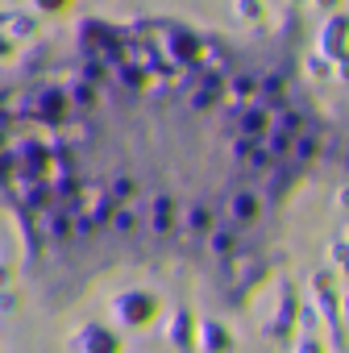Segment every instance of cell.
I'll list each match as a JSON object with an SVG mask.
<instances>
[{
  "mask_svg": "<svg viewBox=\"0 0 349 353\" xmlns=\"http://www.w3.org/2000/svg\"><path fill=\"white\" fill-rule=\"evenodd\" d=\"M158 307L162 303H158L154 291H125V295L112 299V316H117L121 328H146L158 316Z\"/></svg>",
  "mask_w": 349,
  "mask_h": 353,
  "instance_id": "1",
  "label": "cell"
},
{
  "mask_svg": "<svg viewBox=\"0 0 349 353\" xmlns=\"http://www.w3.org/2000/svg\"><path fill=\"white\" fill-rule=\"evenodd\" d=\"M295 316H299V295H295V287H291V283H283V287H279V299H275V316H266L262 332H266V336H275V341H283V336L291 332Z\"/></svg>",
  "mask_w": 349,
  "mask_h": 353,
  "instance_id": "2",
  "label": "cell"
},
{
  "mask_svg": "<svg viewBox=\"0 0 349 353\" xmlns=\"http://www.w3.org/2000/svg\"><path fill=\"white\" fill-rule=\"evenodd\" d=\"M71 349L75 353H121V336L104 324H83L75 336H71Z\"/></svg>",
  "mask_w": 349,
  "mask_h": 353,
  "instance_id": "3",
  "label": "cell"
},
{
  "mask_svg": "<svg viewBox=\"0 0 349 353\" xmlns=\"http://www.w3.org/2000/svg\"><path fill=\"white\" fill-rule=\"evenodd\" d=\"M196 316L188 312V307H179V312H170V324H166V341H170V349H179V353H196Z\"/></svg>",
  "mask_w": 349,
  "mask_h": 353,
  "instance_id": "4",
  "label": "cell"
},
{
  "mask_svg": "<svg viewBox=\"0 0 349 353\" xmlns=\"http://www.w3.org/2000/svg\"><path fill=\"white\" fill-rule=\"evenodd\" d=\"M233 349V332L221 320H200L196 324V353H229Z\"/></svg>",
  "mask_w": 349,
  "mask_h": 353,
  "instance_id": "5",
  "label": "cell"
},
{
  "mask_svg": "<svg viewBox=\"0 0 349 353\" xmlns=\"http://www.w3.org/2000/svg\"><path fill=\"white\" fill-rule=\"evenodd\" d=\"M225 212H229V221H233V225H254V221H258V212H262V196H258V192H250V188H241V192H233V196H229Z\"/></svg>",
  "mask_w": 349,
  "mask_h": 353,
  "instance_id": "6",
  "label": "cell"
},
{
  "mask_svg": "<svg viewBox=\"0 0 349 353\" xmlns=\"http://www.w3.org/2000/svg\"><path fill=\"white\" fill-rule=\"evenodd\" d=\"M208 250H212L217 258H233V250H237V225H233V229L212 225V229H208Z\"/></svg>",
  "mask_w": 349,
  "mask_h": 353,
  "instance_id": "7",
  "label": "cell"
},
{
  "mask_svg": "<svg viewBox=\"0 0 349 353\" xmlns=\"http://www.w3.org/2000/svg\"><path fill=\"white\" fill-rule=\"evenodd\" d=\"M299 324H303V332H299V341H295V353H324V345H320V336H316V316L303 312Z\"/></svg>",
  "mask_w": 349,
  "mask_h": 353,
  "instance_id": "8",
  "label": "cell"
},
{
  "mask_svg": "<svg viewBox=\"0 0 349 353\" xmlns=\"http://www.w3.org/2000/svg\"><path fill=\"white\" fill-rule=\"evenodd\" d=\"M170 216H174V200L170 196H154V208H150L154 233H170Z\"/></svg>",
  "mask_w": 349,
  "mask_h": 353,
  "instance_id": "9",
  "label": "cell"
},
{
  "mask_svg": "<svg viewBox=\"0 0 349 353\" xmlns=\"http://www.w3.org/2000/svg\"><path fill=\"white\" fill-rule=\"evenodd\" d=\"M208 229H212V208H208V204H192V208H188V233L208 237Z\"/></svg>",
  "mask_w": 349,
  "mask_h": 353,
  "instance_id": "10",
  "label": "cell"
},
{
  "mask_svg": "<svg viewBox=\"0 0 349 353\" xmlns=\"http://www.w3.org/2000/svg\"><path fill=\"white\" fill-rule=\"evenodd\" d=\"M328 258H332V262H341V270L349 274V241H332V250H328Z\"/></svg>",
  "mask_w": 349,
  "mask_h": 353,
  "instance_id": "11",
  "label": "cell"
},
{
  "mask_svg": "<svg viewBox=\"0 0 349 353\" xmlns=\"http://www.w3.org/2000/svg\"><path fill=\"white\" fill-rule=\"evenodd\" d=\"M9 307H17V295H13V291H5V287H0V312H9Z\"/></svg>",
  "mask_w": 349,
  "mask_h": 353,
  "instance_id": "12",
  "label": "cell"
},
{
  "mask_svg": "<svg viewBox=\"0 0 349 353\" xmlns=\"http://www.w3.org/2000/svg\"><path fill=\"white\" fill-rule=\"evenodd\" d=\"M308 71H312V75H320V79L328 75V67H324V59H308Z\"/></svg>",
  "mask_w": 349,
  "mask_h": 353,
  "instance_id": "13",
  "label": "cell"
},
{
  "mask_svg": "<svg viewBox=\"0 0 349 353\" xmlns=\"http://www.w3.org/2000/svg\"><path fill=\"white\" fill-rule=\"evenodd\" d=\"M9 279H13V266H9V262H0V287H5Z\"/></svg>",
  "mask_w": 349,
  "mask_h": 353,
  "instance_id": "14",
  "label": "cell"
},
{
  "mask_svg": "<svg viewBox=\"0 0 349 353\" xmlns=\"http://www.w3.org/2000/svg\"><path fill=\"white\" fill-rule=\"evenodd\" d=\"M337 204H341V208H349V188H341V196H337Z\"/></svg>",
  "mask_w": 349,
  "mask_h": 353,
  "instance_id": "15",
  "label": "cell"
},
{
  "mask_svg": "<svg viewBox=\"0 0 349 353\" xmlns=\"http://www.w3.org/2000/svg\"><path fill=\"white\" fill-rule=\"evenodd\" d=\"M341 312H345V320H349V291L341 295Z\"/></svg>",
  "mask_w": 349,
  "mask_h": 353,
  "instance_id": "16",
  "label": "cell"
},
{
  "mask_svg": "<svg viewBox=\"0 0 349 353\" xmlns=\"http://www.w3.org/2000/svg\"><path fill=\"white\" fill-rule=\"evenodd\" d=\"M345 241H349V225H345Z\"/></svg>",
  "mask_w": 349,
  "mask_h": 353,
  "instance_id": "17",
  "label": "cell"
}]
</instances>
